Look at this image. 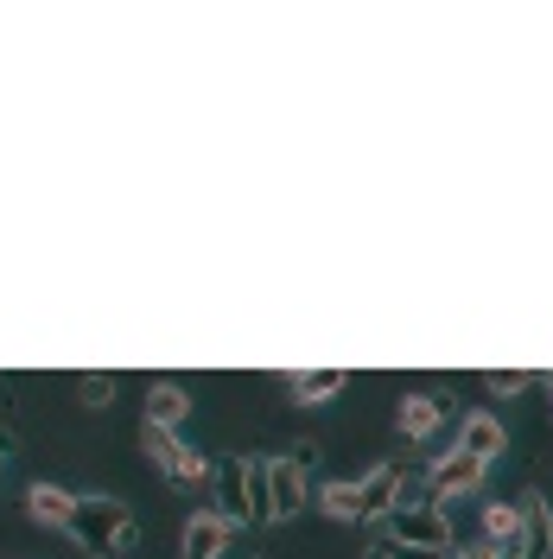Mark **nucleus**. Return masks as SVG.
Instances as JSON below:
<instances>
[{"mask_svg":"<svg viewBox=\"0 0 553 559\" xmlns=\"http://www.w3.org/2000/svg\"><path fill=\"white\" fill-rule=\"evenodd\" d=\"M70 540L90 559H121L134 554L140 540V515L121 502V496H77V522H70Z\"/></svg>","mask_w":553,"mask_h":559,"instance_id":"f257e3e1","label":"nucleus"},{"mask_svg":"<svg viewBox=\"0 0 553 559\" xmlns=\"http://www.w3.org/2000/svg\"><path fill=\"white\" fill-rule=\"evenodd\" d=\"M216 509H223L236 527L268 522V464L248 457V452L223 457V464H216Z\"/></svg>","mask_w":553,"mask_h":559,"instance_id":"f03ea898","label":"nucleus"},{"mask_svg":"<svg viewBox=\"0 0 553 559\" xmlns=\"http://www.w3.org/2000/svg\"><path fill=\"white\" fill-rule=\"evenodd\" d=\"M381 527H388V547H433V554H446L451 547V509H439L433 496L401 502Z\"/></svg>","mask_w":553,"mask_h":559,"instance_id":"7ed1b4c3","label":"nucleus"},{"mask_svg":"<svg viewBox=\"0 0 553 559\" xmlns=\"http://www.w3.org/2000/svg\"><path fill=\"white\" fill-rule=\"evenodd\" d=\"M484 477H490V464L484 457H471V452H439L433 464H426V496L439 502V509H451V502H464V496H478L484 489Z\"/></svg>","mask_w":553,"mask_h":559,"instance_id":"20e7f679","label":"nucleus"},{"mask_svg":"<svg viewBox=\"0 0 553 559\" xmlns=\"http://www.w3.org/2000/svg\"><path fill=\"white\" fill-rule=\"evenodd\" d=\"M261 464H268V522H293V515L311 502L306 464H299L293 452H274V457H261Z\"/></svg>","mask_w":553,"mask_h":559,"instance_id":"39448f33","label":"nucleus"},{"mask_svg":"<svg viewBox=\"0 0 553 559\" xmlns=\"http://www.w3.org/2000/svg\"><path fill=\"white\" fill-rule=\"evenodd\" d=\"M356 496H363V522H388L401 509V496H408V471L395 457H381V464H369L356 477Z\"/></svg>","mask_w":553,"mask_h":559,"instance_id":"423d86ee","label":"nucleus"},{"mask_svg":"<svg viewBox=\"0 0 553 559\" xmlns=\"http://www.w3.org/2000/svg\"><path fill=\"white\" fill-rule=\"evenodd\" d=\"M230 534H236V522H230L223 509H191V515H185V534H178V554L185 559H223L230 554Z\"/></svg>","mask_w":553,"mask_h":559,"instance_id":"0eeeda50","label":"nucleus"},{"mask_svg":"<svg viewBox=\"0 0 553 559\" xmlns=\"http://www.w3.org/2000/svg\"><path fill=\"white\" fill-rule=\"evenodd\" d=\"M439 426H446V401L439 394H401L395 401V432L401 439H414V445H426V439H439Z\"/></svg>","mask_w":553,"mask_h":559,"instance_id":"6e6552de","label":"nucleus"},{"mask_svg":"<svg viewBox=\"0 0 553 559\" xmlns=\"http://www.w3.org/2000/svg\"><path fill=\"white\" fill-rule=\"evenodd\" d=\"M458 452L484 457V464H496V457L509 452V432H503V419L490 414V407H471V414L458 419V439H451Z\"/></svg>","mask_w":553,"mask_h":559,"instance_id":"1a4fd4ad","label":"nucleus"},{"mask_svg":"<svg viewBox=\"0 0 553 559\" xmlns=\"http://www.w3.org/2000/svg\"><path fill=\"white\" fill-rule=\"evenodd\" d=\"M26 522H33V527H51V534H70V522H77V489H64V484H33V489H26Z\"/></svg>","mask_w":553,"mask_h":559,"instance_id":"9d476101","label":"nucleus"},{"mask_svg":"<svg viewBox=\"0 0 553 559\" xmlns=\"http://www.w3.org/2000/svg\"><path fill=\"white\" fill-rule=\"evenodd\" d=\"M191 414H198V401H191L178 382H166V376H160V382H146V401H140V419H146V426H166V432H178Z\"/></svg>","mask_w":553,"mask_h":559,"instance_id":"9b49d317","label":"nucleus"},{"mask_svg":"<svg viewBox=\"0 0 553 559\" xmlns=\"http://www.w3.org/2000/svg\"><path fill=\"white\" fill-rule=\"evenodd\" d=\"M521 559H553V502L548 496H521Z\"/></svg>","mask_w":553,"mask_h":559,"instance_id":"f8f14e48","label":"nucleus"},{"mask_svg":"<svg viewBox=\"0 0 553 559\" xmlns=\"http://www.w3.org/2000/svg\"><path fill=\"white\" fill-rule=\"evenodd\" d=\"M311 502H318V515H325V522H363L356 477H331V484H318V489H311Z\"/></svg>","mask_w":553,"mask_h":559,"instance_id":"ddd939ff","label":"nucleus"},{"mask_svg":"<svg viewBox=\"0 0 553 559\" xmlns=\"http://www.w3.org/2000/svg\"><path fill=\"white\" fill-rule=\"evenodd\" d=\"M286 394L299 407H325V401L344 394V369H299V376H286Z\"/></svg>","mask_w":553,"mask_h":559,"instance_id":"4468645a","label":"nucleus"},{"mask_svg":"<svg viewBox=\"0 0 553 559\" xmlns=\"http://www.w3.org/2000/svg\"><path fill=\"white\" fill-rule=\"evenodd\" d=\"M484 540L490 547H516L521 540V502H484Z\"/></svg>","mask_w":553,"mask_h":559,"instance_id":"2eb2a0df","label":"nucleus"},{"mask_svg":"<svg viewBox=\"0 0 553 559\" xmlns=\"http://www.w3.org/2000/svg\"><path fill=\"white\" fill-rule=\"evenodd\" d=\"M166 484H178V489H216V464H210L198 445H185V452H178V464L166 471Z\"/></svg>","mask_w":553,"mask_h":559,"instance_id":"dca6fc26","label":"nucleus"},{"mask_svg":"<svg viewBox=\"0 0 553 559\" xmlns=\"http://www.w3.org/2000/svg\"><path fill=\"white\" fill-rule=\"evenodd\" d=\"M140 452L153 457V464H160V477H166V471L178 464V452H185V439L166 432V426H146V419H140Z\"/></svg>","mask_w":553,"mask_h":559,"instance_id":"f3484780","label":"nucleus"},{"mask_svg":"<svg viewBox=\"0 0 553 559\" xmlns=\"http://www.w3.org/2000/svg\"><path fill=\"white\" fill-rule=\"evenodd\" d=\"M528 388H541V376H528V369H490L484 376V394L490 401H516Z\"/></svg>","mask_w":553,"mask_h":559,"instance_id":"a211bd4d","label":"nucleus"},{"mask_svg":"<svg viewBox=\"0 0 553 559\" xmlns=\"http://www.w3.org/2000/svg\"><path fill=\"white\" fill-rule=\"evenodd\" d=\"M115 388H121V382H115V376H108V369H103V376H77V401H83V407H96V414H103L108 401H115Z\"/></svg>","mask_w":553,"mask_h":559,"instance_id":"6ab92c4d","label":"nucleus"},{"mask_svg":"<svg viewBox=\"0 0 553 559\" xmlns=\"http://www.w3.org/2000/svg\"><path fill=\"white\" fill-rule=\"evenodd\" d=\"M451 559H503V547H490L484 534H478V540H464V547H451Z\"/></svg>","mask_w":553,"mask_h":559,"instance_id":"aec40b11","label":"nucleus"},{"mask_svg":"<svg viewBox=\"0 0 553 559\" xmlns=\"http://www.w3.org/2000/svg\"><path fill=\"white\" fill-rule=\"evenodd\" d=\"M395 559H451V554H433V547H388Z\"/></svg>","mask_w":553,"mask_h":559,"instance_id":"412c9836","label":"nucleus"},{"mask_svg":"<svg viewBox=\"0 0 553 559\" xmlns=\"http://www.w3.org/2000/svg\"><path fill=\"white\" fill-rule=\"evenodd\" d=\"M363 559H395V554H388V547H369V554H363Z\"/></svg>","mask_w":553,"mask_h":559,"instance_id":"4be33fe9","label":"nucleus"},{"mask_svg":"<svg viewBox=\"0 0 553 559\" xmlns=\"http://www.w3.org/2000/svg\"><path fill=\"white\" fill-rule=\"evenodd\" d=\"M503 559H521V554H516V547H503Z\"/></svg>","mask_w":553,"mask_h":559,"instance_id":"5701e85b","label":"nucleus"},{"mask_svg":"<svg viewBox=\"0 0 553 559\" xmlns=\"http://www.w3.org/2000/svg\"><path fill=\"white\" fill-rule=\"evenodd\" d=\"M548 414H553V401H548Z\"/></svg>","mask_w":553,"mask_h":559,"instance_id":"b1692460","label":"nucleus"}]
</instances>
